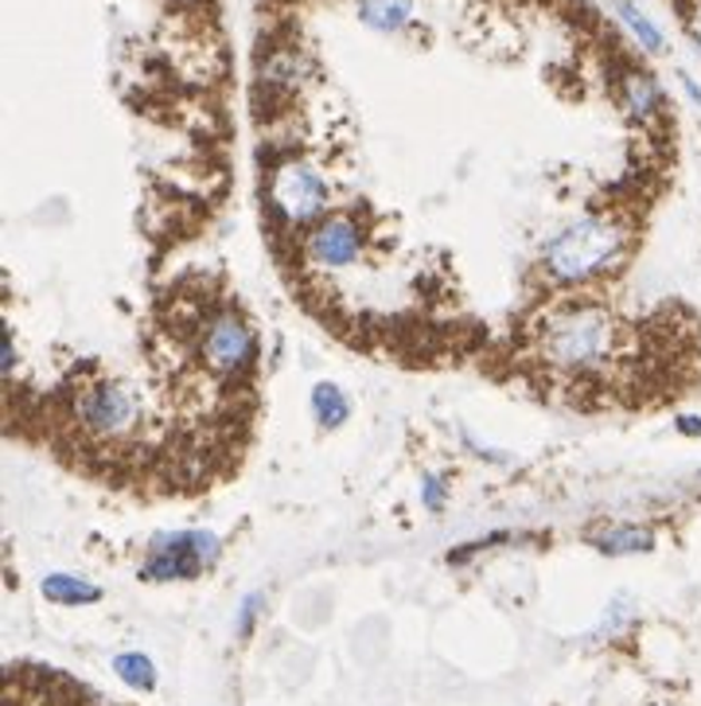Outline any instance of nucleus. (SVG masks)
<instances>
[{"label":"nucleus","instance_id":"f257e3e1","mask_svg":"<svg viewBox=\"0 0 701 706\" xmlns=\"http://www.w3.org/2000/svg\"><path fill=\"white\" fill-rule=\"evenodd\" d=\"M537 360L550 371L569 379H592L604 375L620 355V321L608 308L573 301L545 316L534 340Z\"/></svg>","mask_w":701,"mask_h":706},{"label":"nucleus","instance_id":"f03ea898","mask_svg":"<svg viewBox=\"0 0 701 706\" xmlns=\"http://www.w3.org/2000/svg\"><path fill=\"white\" fill-rule=\"evenodd\" d=\"M628 243H631L628 223L615 219V215L592 212L573 219L569 227H561L545 243L542 266L557 285H589L623 266Z\"/></svg>","mask_w":701,"mask_h":706},{"label":"nucleus","instance_id":"7ed1b4c3","mask_svg":"<svg viewBox=\"0 0 701 706\" xmlns=\"http://www.w3.org/2000/svg\"><path fill=\"white\" fill-rule=\"evenodd\" d=\"M265 207L288 231L316 227L327 212V184L312 165L296 157H280L265 165Z\"/></svg>","mask_w":701,"mask_h":706},{"label":"nucleus","instance_id":"20e7f679","mask_svg":"<svg viewBox=\"0 0 701 706\" xmlns=\"http://www.w3.org/2000/svg\"><path fill=\"white\" fill-rule=\"evenodd\" d=\"M199 363L218 379H241L254 371L257 363V336L249 332V324L230 308H215L203 316L199 324Z\"/></svg>","mask_w":701,"mask_h":706},{"label":"nucleus","instance_id":"39448f33","mask_svg":"<svg viewBox=\"0 0 701 706\" xmlns=\"http://www.w3.org/2000/svg\"><path fill=\"white\" fill-rule=\"evenodd\" d=\"M75 422L82 425L90 438L113 441L132 433L137 425V399L129 391H121L117 383H90L75 394Z\"/></svg>","mask_w":701,"mask_h":706},{"label":"nucleus","instance_id":"423d86ee","mask_svg":"<svg viewBox=\"0 0 701 706\" xmlns=\"http://www.w3.org/2000/svg\"><path fill=\"white\" fill-rule=\"evenodd\" d=\"M215 555H218V539L210 531L160 535V539L152 542V555H148V562H145V578H152V581L195 578Z\"/></svg>","mask_w":701,"mask_h":706},{"label":"nucleus","instance_id":"0eeeda50","mask_svg":"<svg viewBox=\"0 0 701 706\" xmlns=\"http://www.w3.org/2000/svg\"><path fill=\"white\" fill-rule=\"evenodd\" d=\"M363 231L347 219V215H332V219L316 223L308 235V262L319 269H350L363 258Z\"/></svg>","mask_w":701,"mask_h":706},{"label":"nucleus","instance_id":"6e6552de","mask_svg":"<svg viewBox=\"0 0 701 706\" xmlns=\"http://www.w3.org/2000/svg\"><path fill=\"white\" fill-rule=\"evenodd\" d=\"M620 106L623 114H628L631 121H654L662 114V106H667V98H662V87L654 82V75L646 71H623L620 75Z\"/></svg>","mask_w":701,"mask_h":706},{"label":"nucleus","instance_id":"1a4fd4ad","mask_svg":"<svg viewBox=\"0 0 701 706\" xmlns=\"http://www.w3.org/2000/svg\"><path fill=\"white\" fill-rule=\"evenodd\" d=\"M312 418H316L324 430H339V425L350 418V399L339 391V386L324 379V383L312 386Z\"/></svg>","mask_w":701,"mask_h":706},{"label":"nucleus","instance_id":"9d476101","mask_svg":"<svg viewBox=\"0 0 701 706\" xmlns=\"http://www.w3.org/2000/svg\"><path fill=\"white\" fill-rule=\"evenodd\" d=\"M43 597L55 605H90L101 597V589L90 586V581H82V578H75V573H47Z\"/></svg>","mask_w":701,"mask_h":706},{"label":"nucleus","instance_id":"9b49d317","mask_svg":"<svg viewBox=\"0 0 701 706\" xmlns=\"http://www.w3.org/2000/svg\"><path fill=\"white\" fill-rule=\"evenodd\" d=\"M596 547L604 555H643L654 547V535L646 527H612V531L596 535Z\"/></svg>","mask_w":701,"mask_h":706},{"label":"nucleus","instance_id":"f8f14e48","mask_svg":"<svg viewBox=\"0 0 701 706\" xmlns=\"http://www.w3.org/2000/svg\"><path fill=\"white\" fill-rule=\"evenodd\" d=\"M113 671L121 675L125 683H129L132 690H152L156 687V667L148 656H140V651H125V656L113 659Z\"/></svg>","mask_w":701,"mask_h":706},{"label":"nucleus","instance_id":"ddd939ff","mask_svg":"<svg viewBox=\"0 0 701 706\" xmlns=\"http://www.w3.org/2000/svg\"><path fill=\"white\" fill-rule=\"evenodd\" d=\"M620 17H623V24L631 28V36H635V40L643 43L646 51H662V32L651 24V20L643 17V12L635 9V4H628V0H623V4H620Z\"/></svg>","mask_w":701,"mask_h":706},{"label":"nucleus","instance_id":"4468645a","mask_svg":"<svg viewBox=\"0 0 701 706\" xmlns=\"http://www.w3.org/2000/svg\"><path fill=\"white\" fill-rule=\"evenodd\" d=\"M421 500H425L428 511H441V503H444V480L441 477H425V484H421Z\"/></svg>","mask_w":701,"mask_h":706},{"label":"nucleus","instance_id":"2eb2a0df","mask_svg":"<svg viewBox=\"0 0 701 706\" xmlns=\"http://www.w3.org/2000/svg\"><path fill=\"white\" fill-rule=\"evenodd\" d=\"M0 371H4V379L16 375V344H12V332H4V336H0Z\"/></svg>","mask_w":701,"mask_h":706},{"label":"nucleus","instance_id":"dca6fc26","mask_svg":"<svg viewBox=\"0 0 701 706\" xmlns=\"http://www.w3.org/2000/svg\"><path fill=\"white\" fill-rule=\"evenodd\" d=\"M257 609H261V594H249L246 601H241V612H238V633H249V625H254Z\"/></svg>","mask_w":701,"mask_h":706},{"label":"nucleus","instance_id":"f3484780","mask_svg":"<svg viewBox=\"0 0 701 706\" xmlns=\"http://www.w3.org/2000/svg\"><path fill=\"white\" fill-rule=\"evenodd\" d=\"M678 430L693 433V438H701V422H693V418H678Z\"/></svg>","mask_w":701,"mask_h":706},{"label":"nucleus","instance_id":"a211bd4d","mask_svg":"<svg viewBox=\"0 0 701 706\" xmlns=\"http://www.w3.org/2000/svg\"><path fill=\"white\" fill-rule=\"evenodd\" d=\"M693 36H698L701 43V0H698V9H693Z\"/></svg>","mask_w":701,"mask_h":706}]
</instances>
